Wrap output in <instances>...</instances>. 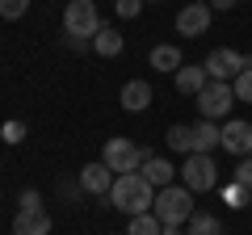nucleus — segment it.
<instances>
[{
    "instance_id": "nucleus-1",
    "label": "nucleus",
    "mask_w": 252,
    "mask_h": 235,
    "mask_svg": "<svg viewBox=\"0 0 252 235\" xmlns=\"http://www.w3.org/2000/svg\"><path fill=\"white\" fill-rule=\"evenodd\" d=\"M156 185L147 181L143 172H126V176H118L114 181V189H109V206L114 210H122V214H152V206H156Z\"/></svg>"
},
{
    "instance_id": "nucleus-2",
    "label": "nucleus",
    "mask_w": 252,
    "mask_h": 235,
    "mask_svg": "<svg viewBox=\"0 0 252 235\" xmlns=\"http://www.w3.org/2000/svg\"><path fill=\"white\" fill-rule=\"evenodd\" d=\"M193 189H185V185H168V189H160L156 193V206H152V214L160 218L164 227H185L189 218H193Z\"/></svg>"
},
{
    "instance_id": "nucleus-3",
    "label": "nucleus",
    "mask_w": 252,
    "mask_h": 235,
    "mask_svg": "<svg viewBox=\"0 0 252 235\" xmlns=\"http://www.w3.org/2000/svg\"><path fill=\"white\" fill-rule=\"evenodd\" d=\"M101 160L114 168V176H126V172H143V164L152 160V155H147L139 143H130V139H109Z\"/></svg>"
},
{
    "instance_id": "nucleus-4",
    "label": "nucleus",
    "mask_w": 252,
    "mask_h": 235,
    "mask_svg": "<svg viewBox=\"0 0 252 235\" xmlns=\"http://www.w3.org/2000/svg\"><path fill=\"white\" fill-rule=\"evenodd\" d=\"M181 185H185V189H193V193L219 189V168H215V160H210V155H202V151L185 155V164H181Z\"/></svg>"
},
{
    "instance_id": "nucleus-5",
    "label": "nucleus",
    "mask_w": 252,
    "mask_h": 235,
    "mask_svg": "<svg viewBox=\"0 0 252 235\" xmlns=\"http://www.w3.org/2000/svg\"><path fill=\"white\" fill-rule=\"evenodd\" d=\"M101 29V17H97V4L93 0H67L63 9V34H76V38H89Z\"/></svg>"
},
{
    "instance_id": "nucleus-6",
    "label": "nucleus",
    "mask_w": 252,
    "mask_h": 235,
    "mask_svg": "<svg viewBox=\"0 0 252 235\" xmlns=\"http://www.w3.org/2000/svg\"><path fill=\"white\" fill-rule=\"evenodd\" d=\"M231 105H235V92H231V84H227V80H210L206 88L198 92V109H202V118H210V122L227 118V114H231Z\"/></svg>"
},
{
    "instance_id": "nucleus-7",
    "label": "nucleus",
    "mask_w": 252,
    "mask_h": 235,
    "mask_svg": "<svg viewBox=\"0 0 252 235\" xmlns=\"http://www.w3.org/2000/svg\"><path fill=\"white\" fill-rule=\"evenodd\" d=\"M210 17H215V13H210L206 0H189L185 9L177 13V34H185V38H202V34L210 29Z\"/></svg>"
},
{
    "instance_id": "nucleus-8",
    "label": "nucleus",
    "mask_w": 252,
    "mask_h": 235,
    "mask_svg": "<svg viewBox=\"0 0 252 235\" xmlns=\"http://www.w3.org/2000/svg\"><path fill=\"white\" fill-rule=\"evenodd\" d=\"M206 76L210 80H235V76L244 72V55L240 51H231V46H219V51H210L206 55Z\"/></svg>"
},
{
    "instance_id": "nucleus-9",
    "label": "nucleus",
    "mask_w": 252,
    "mask_h": 235,
    "mask_svg": "<svg viewBox=\"0 0 252 235\" xmlns=\"http://www.w3.org/2000/svg\"><path fill=\"white\" fill-rule=\"evenodd\" d=\"M114 168H109L105 160H97V164H84L80 168V189L84 193H93V198H109V189H114Z\"/></svg>"
},
{
    "instance_id": "nucleus-10",
    "label": "nucleus",
    "mask_w": 252,
    "mask_h": 235,
    "mask_svg": "<svg viewBox=\"0 0 252 235\" xmlns=\"http://www.w3.org/2000/svg\"><path fill=\"white\" fill-rule=\"evenodd\" d=\"M223 147L231 155H252V122H244V118H231V122H227L223 126Z\"/></svg>"
},
{
    "instance_id": "nucleus-11",
    "label": "nucleus",
    "mask_w": 252,
    "mask_h": 235,
    "mask_svg": "<svg viewBox=\"0 0 252 235\" xmlns=\"http://www.w3.org/2000/svg\"><path fill=\"white\" fill-rule=\"evenodd\" d=\"M13 235H51V214L46 210H17Z\"/></svg>"
},
{
    "instance_id": "nucleus-12",
    "label": "nucleus",
    "mask_w": 252,
    "mask_h": 235,
    "mask_svg": "<svg viewBox=\"0 0 252 235\" xmlns=\"http://www.w3.org/2000/svg\"><path fill=\"white\" fill-rule=\"evenodd\" d=\"M122 109H130V114H143L147 105H152V84H143V80H126L122 84Z\"/></svg>"
},
{
    "instance_id": "nucleus-13",
    "label": "nucleus",
    "mask_w": 252,
    "mask_h": 235,
    "mask_svg": "<svg viewBox=\"0 0 252 235\" xmlns=\"http://www.w3.org/2000/svg\"><path fill=\"white\" fill-rule=\"evenodd\" d=\"M215 147H223V126H219V122H210V118H202L198 126H193V151L210 155Z\"/></svg>"
},
{
    "instance_id": "nucleus-14",
    "label": "nucleus",
    "mask_w": 252,
    "mask_h": 235,
    "mask_svg": "<svg viewBox=\"0 0 252 235\" xmlns=\"http://www.w3.org/2000/svg\"><path fill=\"white\" fill-rule=\"evenodd\" d=\"M93 51H97L101 59H118V55L126 51V38L118 34V29H109V26H101L97 34H93Z\"/></svg>"
},
{
    "instance_id": "nucleus-15",
    "label": "nucleus",
    "mask_w": 252,
    "mask_h": 235,
    "mask_svg": "<svg viewBox=\"0 0 252 235\" xmlns=\"http://www.w3.org/2000/svg\"><path fill=\"white\" fill-rule=\"evenodd\" d=\"M206 84H210V76H206V67H193V63H185V67H181V72H177V88L181 92H185V97H198V92L202 88H206Z\"/></svg>"
},
{
    "instance_id": "nucleus-16",
    "label": "nucleus",
    "mask_w": 252,
    "mask_h": 235,
    "mask_svg": "<svg viewBox=\"0 0 252 235\" xmlns=\"http://www.w3.org/2000/svg\"><path fill=\"white\" fill-rule=\"evenodd\" d=\"M152 67L156 72H172L177 76L181 67H185V59H181V51L172 42H160V46H152Z\"/></svg>"
},
{
    "instance_id": "nucleus-17",
    "label": "nucleus",
    "mask_w": 252,
    "mask_h": 235,
    "mask_svg": "<svg viewBox=\"0 0 252 235\" xmlns=\"http://www.w3.org/2000/svg\"><path fill=\"white\" fill-rule=\"evenodd\" d=\"M143 176L156 185V189H168V185H172V176H177V168H172L168 160H160V155H152V160L143 164Z\"/></svg>"
},
{
    "instance_id": "nucleus-18",
    "label": "nucleus",
    "mask_w": 252,
    "mask_h": 235,
    "mask_svg": "<svg viewBox=\"0 0 252 235\" xmlns=\"http://www.w3.org/2000/svg\"><path fill=\"white\" fill-rule=\"evenodd\" d=\"M168 147L181 155H193V126H168Z\"/></svg>"
},
{
    "instance_id": "nucleus-19",
    "label": "nucleus",
    "mask_w": 252,
    "mask_h": 235,
    "mask_svg": "<svg viewBox=\"0 0 252 235\" xmlns=\"http://www.w3.org/2000/svg\"><path fill=\"white\" fill-rule=\"evenodd\" d=\"M185 235H219V218H215V214H202V210H193V218L185 223Z\"/></svg>"
},
{
    "instance_id": "nucleus-20",
    "label": "nucleus",
    "mask_w": 252,
    "mask_h": 235,
    "mask_svg": "<svg viewBox=\"0 0 252 235\" xmlns=\"http://www.w3.org/2000/svg\"><path fill=\"white\" fill-rule=\"evenodd\" d=\"M160 231H164V223L156 214H135L130 227H126V235H160Z\"/></svg>"
},
{
    "instance_id": "nucleus-21",
    "label": "nucleus",
    "mask_w": 252,
    "mask_h": 235,
    "mask_svg": "<svg viewBox=\"0 0 252 235\" xmlns=\"http://www.w3.org/2000/svg\"><path fill=\"white\" fill-rule=\"evenodd\" d=\"M223 202L231 210H244V202H248V189H244V185H235V181H227L223 185Z\"/></svg>"
},
{
    "instance_id": "nucleus-22",
    "label": "nucleus",
    "mask_w": 252,
    "mask_h": 235,
    "mask_svg": "<svg viewBox=\"0 0 252 235\" xmlns=\"http://www.w3.org/2000/svg\"><path fill=\"white\" fill-rule=\"evenodd\" d=\"M231 92H235V101H252V67H244L231 80Z\"/></svg>"
},
{
    "instance_id": "nucleus-23",
    "label": "nucleus",
    "mask_w": 252,
    "mask_h": 235,
    "mask_svg": "<svg viewBox=\"0 0 252 235\" xmlns=\"http://www.w3.org/2000/svg\"><path fill=\"white\" fill-rule=\"evenodd\" d=\"M231 181H235V185H244V189L252 193V155H244V160L235 164V172H231Z\"/></svg>"
},
{
    "instance_id": "nucleus-24",
    "label": "nucleus",
    "mask_w": 252,
    "mask_h": 235,
    "mask_svg": "<svg viewBox=\"0 0 252 235\" xmlns=\"http://www.w3.org/2000/svg\"><path fill=\"white\" fill-rule=\"evenodd\" d=\"M26 9H30V0H0V17H4V21L26 17Z\"/></svg>"
},
{
    "instance_id": "nucleus-25",
    "label": "nucleus",
    "mask_w": 252,
    "mask_h": 235,
    "mask_svg": "<svg viewBox=\"0 0 252 235\" xmlns=\"http://www.w3.org/2000/svg\"><path fill=\"white\" fill-rule=\"evenodd\" d=\"M139 9H143V0H114V13L122 21H130V17H139Z\"/></svg>"
},
{
    "instance_id": "nucleus-26",
    "label": "nucleus",
    "mask_w": 252,
    "mask_h": 235,
    "mask_svg": "<svg viewBox=\"0 0 252 235\" xmlns=\"http://www.w3.org/2000/svg\"><path fill=\"white\" fill-rule=\"evenodd\" d=\"M0 139H4V143H21V139H26V122H4V126H0Z\"/></svg>"
},
{
    "instance_id": "nucleus-27",
    "label": "nucleus",
    "mask_w": 252,
    "mask_h": 235,
    "mask_svg": "<svg viewBox=\"0 0 252 235\" xmlns=\"http://www.w3.org/2000/svg\"><path fill=\"white\" fill-rule=\"evenodd\" d=\"M17 210H42V193H38V189H21Z\"/></svg>"
},
{
    "instance_id": "nucleus-28",
    "label": "nucleus",
    "mask_w": 252,
    "mask_h": 235,
    "mask_svg": "<svg viewBox=\"0 0 252 235\" xmlns=\"http://www.w3.org/2000/svg\"><path fill=\"white\" fill-rule=\"evenodd\" d=\"M63 42L72 46L76 55H80V51H93V42H89V38H76V34H67V38H63Z\"/></svg>"
},
{
    "instance_id": "nucleus-29",
    "label": "nucleus",
    "mask_w": 252,
    "mask_h": 235,
    "mask_svg": "<svg viewBox=\"0 0 252 235\" xmlns=\"http://www.w3.org/2000/svg\"><path fill=\"white\" fill-rule=\"evenodd\" d=\"M210 4V13H227V9H235V0H206Z\"/></svg>"
},
{
    "instance_id": "nucleus-30",
    "label": "nucleus",
    "mask_w": 252,
    "mask_h": 235,
    "mask_svg": "<svg viewBox=\"0 0 252 235\" xmlns=\"http://www.w3.org/2000/svg\"><path fill=\"white\" fill-rule=\"evenodd\" d=\"M160 235H185V231H181V227H164Z\"/></svg>"
},
{
    "instance_id": "nucleus-31",
    "label": "nucleus",
    "mask_w": 252,
    "mask_h": 235,
    "mask_svg": "<svg viewBox=\"0 0 252 235\" xmlns=\"http://www.w3.org/2000/svg\"><path fill=\"white\" fill-rule=\"evenodd\" d=\"M143 4H156V0H143Z\"/></svg>"
},
{
    "instance_id": "nucleus-32",
    "label": "nucleus",
    "mask_w": 252,
    "mask_h": 235,
    "mask_svg": "<svg viewBox=\"0 0 252 235\" xmlns=\"http://www.w3.org/2000/svg\"><path fill=\"white\" fill-rule=\"evenodd\" d=\"M122 235H126V231H122Z\"/></svg>"
}]
</instances>
